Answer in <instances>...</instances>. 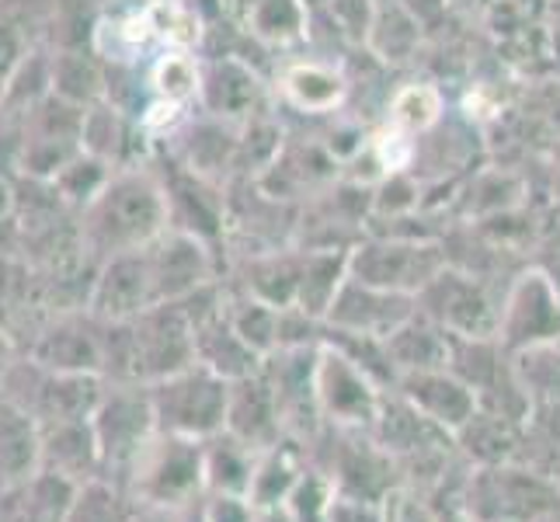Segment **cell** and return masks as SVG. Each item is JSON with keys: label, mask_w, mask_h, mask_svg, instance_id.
Wrapping results in <instances>:
<instances>
[{"label": "cell", "mask_w": 560, "mask_h": 522, "mask_svg": "<svg viewBox=\"0 0 560 522\" xmlns=\"http://www.w3.org/2000/svg\"><path fill=\"white\" fill-rule=\"evenodd\" d=\"M167 227V196L143 174H122L108 178V185L84 206L81 223V247L88 258L126 255L140 251Z\"/></svg>", "instance_id": "cell-1"}, {"label": "cell", "mask_w": 560, "mask_h": 522, "mask_svg": "<svg viewBox=\"0 0 560 522\" xmlns=\"http://www.w3.org/2000/svg\"><path fill=\"white\" fill-rule=\"evenodd\" d=\"M122 488L147 512H178L202 501V442L158 432L126 474Z\"/></svg>", "instance_id": "cell-2"}, {"label": "cell", "mask_w": 560, "mask_h": 522, "mask_svg": "<svg viewBox=\"0 0 560 522\" xmlns=\"http://www.w3.org/2000/svg\"><path fill=\"white\" fill-rule=\"evenodd\" d=\"M147 394H150V411L153 421H158V432L196 439V442L223 432L230 383L217 373H209L206 366L191 362L164 380H153L147 383Z\"/></svg>", "instance_id": "cell-3"}, {"label": "cell", "mask_w": 560, "mask_h": 522, "mask_svg": "<svg viewBox=\"0 0 560 522\" xmlns=\"http://www.w3.org/2000/svg\"><path fill=\"white\" fill-rule=\"evenodd\" d=\"M91 432L98 442L102 477L122 488L132 463H137L147 442L158 436L147 383H105L91 411Z\"/></svg>", "instance_id": "cell-4"}, {"label": "cell", "mask_w": 560, "mask_h": 522, "mask_svg": "<svg viewBox=\"0 0 560 522\" xmlns=\"http://www.w3.org/2000/svg\"><path fill=\"white\" fill-rule=\"evenodd\" d=\"M442 268H446V251L432 241H408V237H373L349 251V276L390 289V293L418 297Z\"/></svg>", "instance_id": "cell-5"}, {"label": "cell", "mask_w": 560, "mask_h": 522, "mask_svg": "<svg viewBox=\"0 0 560 522\" xmlns=\"http://www.w3.org/2000/svg\"><path fill=\"white\" fill-rule=\"evenodd\" d=\"M383 386L359 370V366L338 352L331 345H317V359H314V394H317V411L320 421L331 425V429H352L362 432L376 421L380 401H383Z\"/></svg>", "instance_id": "cell-6"}, {"label": "cell", "mask_w": 560, "mask_h": 522, "mask_svg": "<svg viewBox=\"0 0 560 522\" xmlns=\"http://www.w3.org/2000/svg\"><path fill=\"white\" fill-rule=\"evenodd\" d=\"M143 258L161 303L185 300L196 289L217 282V262H212L209 244L178 227H164L150 244H143Z\"/></svg>", "instance_id": "cell-7"}, {"label": "cell", "mask_w": 560, "mask_h": 522, "mask_svg": "<svg viewBox=\"0 0 560 522\" xmlns=\"http://www.w3.org/2000/svg\"><path fill=\"white\" fill-rule=\"evenodd\" d=\"M415 303L418 314L435 321L453 338H491L498 332V311L488 293L470 276L453 272L450 265L421 289Z\"/></svg>", "instance_id": "cell-8"}, {"label": "cell", "mask_w": 560, "mask_h": 522, "mask_svg": "<svg viewBox=\"0 0 560 522\" xmlns=\"http://www.w3.org/2000/svg\"><path fill=\"white\" fill-rule=\"evenodd\" d=\"M418 314L415 297L390 293V289H376L365 286L352 276H345L338 286V293L327 306L324 324L335 327V332H349L362 338H390L404 321H411Z\"/></svg>", "instance_id": "cell-9"}, {"label": "cell", "mask_w": 560, "mask_h": 522, "mask_svg": "<svg viewBox=\"0 0 560 522\" xmlns=\"http://www.w3.org/2000/svg\"><path fill=\"white\" fill-rule=\"evenodd\" d=\"M102 332L105 324L88 311L52 314L28 345V356L52 373L102 376Z\"/></svg>", "instance_id": "cell-10"}, {"label": "cell", "mask_w": 560, "mask_h": 522, "mask_svg": "<svg viewBox=\"0 0 560 522\" xmlns=\"http://www.w3.org/2000/svg\"><path fill=\"white\" fill-rule=\"evenodd\" d=\"M158 300V289H153L150 268L140 251H126V255L105 258L98 265L91 282V297H88V314L98 321H132L137 314L150 311Z\"/></svg>", "instance_id": "cell-11"}, {"label": "cell", "mask_w": 560, "mask_h": 522, "mask_svg": "<svg viewBox=\"0 0 560 522\" xmlns=\"http://www.w3.org/2000/svg\"><path fill=\"white\" fill-rule=\"evenodd\" d=\"M498 332L515 348L560 338V300L544 272H526L515 282L509 306L498 314Z\"/></svg>", "instance_id": "cell-12"}, {"label": "cell", "mask_w": 560, "mask_h": 522, "mask_svg": "<svg viewBox=\"0 0 560 522\" xmlns=\"http://www.w3.org/2000/svg\"><path fill=\"white\" fill-rule=\"evenodd\" d=\"M394 391L411 404L418 415H424L439 429L459 432L474 418L477 397L467 383L453 376L450 370H421V373H400Z\"/></svg>", "instance_id": "cell-13"}, {"label": "cell", "mask_w": 560, "mask_h": 522, "mask_svg": "<svg viewBox=\"0 0 560 522\" xmlns=\"http://www.w3.org/2000/svg\"><path fill=\"white\" fill-rule=\"evenodd\" d=\"M38 471L63 477L70 485H84V480L102 477L91 418L38 425Z\"/></svg>", "instance_id": "cell-14"}, {"label": "cell", "mask_w": 560, "mask_h": 522, "mask_svg": "<svg viewBox=\"0 0 560 522\" xmlns=\"http://www.w3.org/2000/svg\"><path fill=\"white\" fill-rule=\"evenodd\" d=\"M223 429L230 436H237L241 442H247V446H255L258 453L285 439L282 421H279V408H276V397H272V391H268L261 370L230 383Z\"/></svg>", "instance_id": "cell-15"}, {"label": "cell", "mask_w": 560, "mask_h": 522, "mask_svg": "<svg viewBox=\"0 0 560 522\" xmlns=\"http://www.w3.org/2000/svg\"><path fill=\"white\" fill-rule=\"evenodd\" d=\"M306 450L300 446L296 439H282L276 446H268L258 453L255 463V477H250L247 498L255 509H282L289 491L296 488V480L306 471Z\"/></svg>", "instance_id": "cell-16"}, {"label": "cell", "mask_w": 560, "mask_h": 522, "mask_svg": "<svg viewBox=\"0 0 560 522\" xmlns=\"http://www.w3.org/2000/svg\"><path fill=\"white\" fill-rule=\"evenodd\" d=\"M258 450L230 436L226 429L202 439V480L206 495H247L255 477Z\"/></svg>", "instance_id": "cell-17"}, {"label": "cell", "mask_w": 560, "mask_h": 522, "mask_svg": "<svg viewBox=\"0 0 560 522\" xmlns=\"http://www.w3.org/2000/svg\"><path fill=\"white\" fill-rule=\"evenodd\" d=\"M386 356H390L397 376L421 373V370H446L450 359V335L424 314L404 321L390 338H383Z\"/></svg>", "instance_id": "cell-18"}, {"label": "cell", "mask_w": 560, "mask_h": 522, "mask_svg": "<svg viewBox=\"0 0 560 522\" xmlns=\"http://www.w3.org/2000/svg\"><path fill=\"white\" fill-rule=\"evenodd\" d=\"M38 471V425L18 411L14 404L0 401V495L25 485Z\"/></svg>", "instance_id": "cell-19"}, {"label": "cell", "mask_w": 560, "mask_h": 522, "mask_svg": "<svg viewBox=\"0 0 560 522\" xmlns=\"http://www.w3.org/2000/svg\"><path fill=\"white\" fill-rule=\"evenodd\" d=\"M349 276V247H335V251H303L300 262V279H296V297L293 306L303 311L306 317H327V306H331L338 286Z\"/></svg>", "instance_id": "cell-20"}, {"label": "cell", "mask_w": 560, "mask_h": 522, "mask_svg": "<svg viewBox=\"0 0 560 522\" xmlns=\"http://www.w3.org/2000/svg\"><path fill=\"white\" fill-rule=\"evenodd\" d=\"M73 491L77 485H70V480L35 471L25 485L0 495V501H4L8 522H67Z\"/></svg>", "instance_id": "cell-21"}, {"label": "cell", "mask_w": 560, "mask_h": 522, "mask_svg": "<svg viewBox=\"0 0 560 522\" xmlns=\"http://www.w3.org/2000/svg\"><path fill=\"white\" fill-rule=\"evenodd\" d=\"M282 91L300 112L324 115V112H335L345 102L349 84H345V77L338 70L324 63H296L293 70H285Z\"/></svg>", "instance_id": "cell-22"}, {"label": "cell", "mask_w": 560, "mask_h": 522, "mask_svg": "<svg viewBox=\"0 0 560 522\" xmlns=\"http://www.w3.org/2000/svg\"><path fill=\"white\" fill-rule=\"evenodd\" d=\"M140 506L129 498L126 488L112 485L105 477H94L77 485L67 522H137Z\"/></svg>", "instance_id": "cell-23"}, {"label": "cell", "mask_w": 560, "mask_h": 522, "mask_svg": "<svg viewBox=\"0 0 560 522\" xmlns=\"http://www.w3.org/2000/svg\"><path fill=\"white\" fill-rule=\"evenodd\" d=\"M365 38H370V46L383 56V60L400 63L415 53L418 38H421V25L408 8H397V4L380 8V11H373L370 35Z\"/></svg>", "instance_id": "cell-24"}, {"label": "cell", "mask_w": 560, "mask_h": 522, "mask_svg": "<svg viewBox=\"0 0 560 522\" xmlns=\"http://www.w3.org/2000/svg\"><path fill=\"white\" fill-rule=\"evenodd\" d=\"M43 303V289L32 282L25 268H18L8 255H0V332L14 341L18 324L28 321V306Z\"/></svg>", "instance_id": "cell-25"}, {"label": "cell", "mask_w": 560, "mask_h": 522, "mask_svg": "<svg viewBox=\"0 0 560 522\" xmlns=\"http://www.w3.org/2000/svg\"><path fill=\"white\" fill-rule=\"evenodd\" d=\"M442 119V94L429 84H408L390 102V129L404 137H424Z\"/></svg>", "instance_id": "cell-26"}, {"label": "cell", "mask_w": 560, "mask_h": 522, "mask_svg": "<svg viewBox=\"0 0 560 522\" xmlns=\"http://www.w3.org/2000/svg\"><path fill=\"white\" fill-rule=\"evenodd\" d=\"M199 91L206 94L209 108L217 115H241L255 102V77H250L241 63L226 60L209 70V77L199 81Z\"/></svg>", "instance_id": "cell-27"}, {"label": "cell", "mask_w": 560, "mask_h": 522, "mask_svg": "<svg viewBox=\"0 0 560 522\" xmlns=\"http://www.w3.org/2000/svg\"><path fill=\"white\" fill-rule=\"evenodd\" d=\"M150 81H153V91H158V98L164 105H185L188 98H196L199 94L202 73L188 53H167L158 60V67H153Z\"/></svg>", "instance_id": "cell-28"}, {"label": "cell", "mask_w": 560, "mask_h": 522, "mask_svg": "<svg viewBox=\"0 0 560 522\" xmlns=\"http://www.w3.org/2000/svg\"><path fill=\"white\" fill-rule=\"evenodd\" d=\"M255 35L268 38V43H285V38H296L306 25V14L300 0H258L255 14Z\"/></svg>", "instance_id": "cell-29"}, {"label": "cell", "mask_w": 560, "mask_h": 522, "mask_svg": "<svg viewBox=\"0 0 560 522\" xmlns=\"http://www.w3.org/2000/svg\"><path fill=\"white\" fill-rule=\"evenodd\" d=\"M258 509L247 495H202L206 522H255Z\"/></svg>", "instance_id": "cell-30"}, {"label": "cell", "mask_w": 560, "mask_h": 522, "mask_svg": "<svg viewBox=\"0 0 560 522\" xmlns=\"http://www.w3.org/2000/svg\"><path fill=\"white\" fill-rule=\"evenodd\" d=\"M164 522H206L202 519V501H196V506H188V509H178V512H167Z\"/></svg>", "instance_id": "cell-31"}, {"label": "cell", "mask_w": 560, "mask_h": 522, "mask_svg": "<svg viewBox=\"0 0 560 522\" xmlns=\"http://www.w3.org/2000/svg\"><path fill=\"white\" fill-rule=\"evenodd\" d=\"M11 359H14V341L0 332V376H4V370L11 366Z\"/></svg>", "instance_id": "cell-32"}, {"label": "cell", "mask_w": 560, "mask_h": 522, "mask_svg": "<svg viewBox=\"0 0 560 522\" xmlns=\"http://www.w3.org/2000/svg\"><path fill=\"white\" fill-rule=\"evenodd\" d=\"M11 209H14V196H11V188L0 182V217H11Z\"/></svg>", "instance_id": "cell-33"}, {"label": "cell", "mask_w": 560, "mask_h": 522, "mask_svg": "<svg viewBox=\"0 0 560 522\" xmlns=\"http://www.w3.org/2000/svg\"><path fill=\"white\" fill-rule=\"evenodd\" d=\"M137 522H164V515H161V512H147V509H140Z\"/></svg>", "instance_id": "cell-34"}, {"label": "cell", "mask_w": 560, "mask_h": 522, "mask_svg": "<svg viewBox=\"0 0 560 522\" xmlns=\"http://www.w3.org/2000/svg\"><path fill=\"white\" fill-rule=\"evenodd\" d=\"M0 522H8V512H4V501H0Z\"/></svg>", "instance_id": "cell-35"}]
</instances>
